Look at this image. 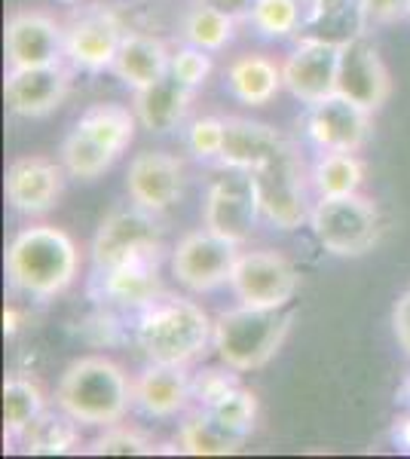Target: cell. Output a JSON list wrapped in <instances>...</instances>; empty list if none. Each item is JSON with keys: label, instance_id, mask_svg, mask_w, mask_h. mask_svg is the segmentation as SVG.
<instances>
[{"label": "cell", "instance_id": "obj_21", "mask_svg": "<svg viewBox=\"0 0 410 459\" xmlns=\"http://www.w3.org/2000/svg\"><path fill=\"white\" fill-rule=\"evenodd\" d=\"M223 123H227V135H223V151L218 162L230 172H251L260 162H266L288 147L285 135L266 123L245 120V117H227Z\"/></svg>", "mask_w": 410, "mask_h": 459}, {"label": "cell", "instance_id": "obj_40", "mask_svg": "<svg viewBox=\"0 0 410 459\" xmlns=\"http://www.w3.org/2000/svg\"><path fill=\"white\" fill-rule=\"evenodd\" d=\"M203 4L214 6V10H221L223 16L236 19V22H249L257 0H203Z\"/></svg>", "mask_w": 410, "mask_h": 459}, {"label": "cell", "instance_id": "obj_11", "mask_svg": "<svg viewBox=\"0 0 410 459\" xmlns=\"http://www.w3.org/2000/svg\"><path fill=\"white\" fill-rule=\"evenodd\" d=\"M340 43L327 37H303L282 65L285 89L301 105H318V101L337 95V68H340Z\"/></svg>", "mask_w": 410, "mask_h": 459}, {"label": "cell", "instance_id": "obj_26", "mask_svg": "<svg viewBox=\"0 0 410 459\" xmlns=\"http://www.w3.org/2000/svg\"><path fill=\"white\" fill-rule=\"evenodd\" d=\"M138 117L132 108L126 105H114V101H108V105H92L86 108L83 114H80V120L74 129H80L83 135H89L92 142H99L101 147H108L110 153H117V157H123L126 151H129L132 138H135V129H138Z\"/></svg>", "mask_w": 410, "mask_h": 459}, {"label": "cell", "instance_id": "obj_22", "mask_svg": "<svg viewBox=\"0 0 410 459\" xmlns=\"http://www.w3.org/2000/svg\"><path fill=\"white\" fill-rule=\"evenodd\" d=\"M193 101V89L184 86L181 80H175L166 74L162 80H156L153 86L135 89L132 95V110H135L138 123L153 135H169L184 123Z\"/></svg>", "mask_w": 410, "mask_h": 459}, {"label": "cell", "instance_id": "obj_25", "mask_svg": "<svg viewBox=\"0 0 410 459\" xmlns=\"http://www.w3.org/2000/svg\"><path fill=\"white\" fill-rule=\"evenodd\" d=\"M242 444V435L221 426L214 420V413L205 411V407H196L181 423V432H178V454L188 456H230L240 454Z\"/></svg>", "mask_w": 410, "mask_h": 459}, {"label": "cell", "instance_id": "obj_13", "mask_svg": "<svg viewBox=\"0 0 410 459\" xmlns=\"http://www.w3.org/2000/svg\"><path fill=\"white\" fill-rule=\"evenodd\" d=\"M260 221L255 190H251L249 172H236L233 178H218L208 184L203 203V227L223 239L245 246L251 239V230Z\"/></svg>", "mask_w": 410, "mask_h": 459}, {"label": "cell", "instance_id": "obj_17", "mask_svg": "<svg viewBox=\"0 0 410 459\" xmlns=\"http://www.w3.org/2000/svg\"><path fill=\"white\" fill-rule=\"evenodd\" d=\"M10 68H43L65 58V28L47 13H13L4 31Z\"/></svg>", "mask_w": 410, "mask_h": 459}, {"label": "cell", "instance_id": "obj_45", "mask_svg": "<svg viewBox=\"0 0 410 459\" xmlns=\"http://www.w3.org/2000/svg\"><path fill=\"white\" fill-rule=\"evenodd\" d=\"M58 4H83V0H58Z\"/></svg>", "mask_w": 410, "mask_h": 459}, {"label": "cell", "instance_id": "obj_19", "mask_svg": "<svg viewBox=\"0 0 410 459\" xmlns=\"http://www.w3.org/2000/svg\"><path fill=\"white\" fill-rule=\"evenodd\" d=\"M132 398L141 413L153 420H171L193 404V374L188 365H160L151 361L132 383Z\"/></svg>", "mask_w": 410, "mask_h": 459}, {"label": "cell", "instance_id": "obj_33", "mask_svg": "<svg viewBox=\"0 0 410 459\" xmlns=\"http://www.w3.org/2000/svg\"><path fill=\"white\" fill-rule=\"evenodd\" d=\"M86 454L92 456H153L156 447L144 432L129 426H108L104 432L86 447Z\"/></svg>", "mask_w": 410, "mask_h": 459}, {"label": "cell", "instance_id": "obj_12", "mask_svg": "<svg viewBox=\"0 0 410 459\" xmlns=\"http://www.w3.org/2000/svg\"><path fill=\"white\" fill-rule=\"evenodd\" d=\"M337 95L377 114L392 95V74L368 37L355 34L340 43Z\"/></svg>", "mask_w": 410, "mask_h": 459}, {"label": "cell", "instance_id": "obj_38", "mask_svg": "<svg viewBox=\"0 0 410 459\" xmlns=\"http://www.w3.org/2000/svg\"><path fill=\"white\" fill-rule=\"evenodd\" d=\"M362 28H386L410 19V0H355Z\"/></svg>", "mask_w": 410, "mask_h": 459}, {"label": "cell", "instance_id": "obj_43", "mask_svg": "<svg viewBox=\"0 0 410 459\" xmlns=\"http://www.w3.org/2000/svg\"><path fill=\"white\" fill-rule=\"evenodd\" d=\"M4 331H6V337H13L19 331V309L16 307L4 309Z\"/></svg>", "mask_w": 410, "mask_h": 459}, {"label": "cell", "instance_id": "obj_20", "mask_svg": "<svg viewBox=\"0 0 410 459\" xmlns=\"http://www.w3.org/2000/svg\"><path fill=\"white\" fill-rule=\"evenodd\" d=\"M156 266H160V261H129L108 266V270H95V298L108 303V307L138 313V309H144L147 303L162 294L160 279H156Z\"/></svg>", "mask_w": 410, "mask_h": 459}, {"label": "cell", "instance_id": "obj_37", "mask_svg": "<svg viewBox=\"0 0 410 459\" xmlns=\"http://www.w3.org/2000/svg\"><path fill=\"white\" fill-rule=\"evenodd\" d=\"M212 68H214L212 53H205V49L190 47V43H188V47H181V49H175V53H171L169 74L196 92V89L205 86V80L212 77Z\"/></svg>", "mask_w": 410, "mask_h": 459}, {"label": "cell", "instance_id": "obj_29", "mask_svg": "<svg viewBox=\"0 0 410 459\" xmlns=\"http://www.w3.org/2000/svg\"><path fill=\"white\" fill-rule=\"evenodd\" d=\"M312 184L318 196L359 194L364 184V162L353 151H322L312 166Z\"/></svg>", "mask_w": 410, "mask_h": 459}, {"label": "cell", "instance_id": "obj_36", "mask_svg": "<svg viewBox=\"0 0 410 459\" xmlns=\"http://www.w3.org/2000/svg\"><path fill=\"white\" fill-rule=\"evenodd\" d=\"M223 135H227V123L223 117H196L188 129V147L199 162L221 160L223 151Z\"/></svg>", "mask_w": 410, "mask_h": 459}, {"label": "cell", "instance_id": "obj_28", "mask_svg": "<svg viewBox=\"0 0 410 459\" xmlns=\"http://www.w3.org/2000/svg\"><path fill=\"white\" fill-rule=\"evenodd\" d=\"M47 411V395L31 377L10 374L4 383V438L6 444H19L25 429Z\"/></svg>", "mask_w": 410, "mask_h": 459}, {"label": "cell", "instance_id": "obj_24", "mask_svg": "<svg viewBox=\"0 0 410 459\" xmlns=\"http://www.w3.org/2000/svg\"><path fill=\"white\" fill-rule=\"evenodd\" d=\"M227 86L236 101L251 105V108H264L279 95L285 80H282V68L273 58H266L260 53H249V56H240L227 68Z\"/></svg>", "mask_w": 410, "mask_h": 459}, {"label": "cell", "instance_id": "obj_7", "mask_svg": "<svg viewBox=\"0 0 410 459\" xmlns=\"http://www.w3.org/2000/svg\"><path fill=\"white\" fill-rule=\"evenodd\" d=\"M162 257V230L156 214L132 203L129 209H114L101 221L92 239L95 270H108L129 261H160Z\"/></svg>", "mask_w": 410, "mask_h": 459}, {"label": "cell", "instance_id": "obj_41", "mask_svg": "<svg viewBox=\"0 0 410 459\" xmlns=\"http://www.w3.org/2000/svg\"><path fill=\"white\" fill-rule=\"evenodd\" d=\"M353 0H310V19H337L349 10Z\"/></svg>", "mask_w": 410, "mask_h": 459}, {"label": "cell", "instance_id": "obj_23", "mask_svg": "<svg viewBox=\"0 0 410 459\" xmlns=\"http://www.w3.org/2000/svg\"><path fill=\"white\" fill-rule=\"evenodd\" d=\"M171 68V49L160 37L151 34H138V31H126L120 53L114 58V71L117 80L126 83L135 92V89L153 86L156 80H162Z\"/></svg>", "mask_w": 410, "mask_h": 459}, {"label": "cell", "instance_id": "obj_16", "mask_svg": "<svg viewBox=\"0 0 410 459\" xmlns=\"http://www.w3.org/2000/svg\"><path fill=\"white\" fill-rule=\"evenodd\" d=\"M184 181H188L184 162L166 151L135 153L129 162V172H126L129 199L153 214H162L171 205H178V199L184 196Z\"/></svg>", "mask_w": 410, "mask_h": 459}, {"label": "cell", "instance_id": "obj_15", "mask_svg": "<svg viewBox=\"0 0 410 459\" xmlns=\"http://www.w3.org/2000/svg\"><path fill=\"white\" fill-rule=\"evenodd\" d=\"M371 117L374 114L359 108L355 101L343 99V95H331V99L310 108L307 120H303V129H307V138L318 151L359 153L362 147L371 142V132H374Z\"/></svg>", "mask_w": 410, "mask_h": 459}, {"label": "cell", "instance_id": "obj_39", "mask_svg": "<svg viewBox=\"0 0 410 459\" xmlns=\"http://www.w3.org/2000/svg\"><path fill=\"white\" fill-rule=\"evenodd\" d=\"M392 331H395V340L398 346L410 355V288L398 298L392 309Z\"/></svg>", "mask_w": 410, "mask_h": 459}, {"label": "cell", "instance_id": "obj_14", "mask_svg": "<svg viewBox=\"0 0 410 459\" xmlns=\"http://www.w3.org/2000/svg\"><path fill=\"white\" fill-rule=\"evenodd\" d=\"M65 172L62 160L49 157H19L6 169V203L13 212L25 214V218H40L52 212L58 199L65 194Z\"/></svg>", "mask_w": 410, "mask_h": 459}, {"label": "cell", "instance_id": "obj_1", "mask_svg": "<svg viewBox=\"0 0 410 459\" xmlns=\"http://www.w3.org/2000/svg\"><path fill=\"white\" fill-rule=\"evenodd\" d=\"M132 334L147 361L193 365L212 346L214 322L196 300L160 294L135 313Z\"/></svg>", "mask_w": 410, "mask_h": 459}, {"label": "cell", "instance_id": "obj_10", "mask_svg": "<svg viewBox=\"0 0 410 459\" xmlns=\"http://www.w3.org/2000/svg\"><path fill=\"white\" fill-rule=\"evenodd\" d=\"M126 28L120 16L108 6H89L77 13L65 28V58L71 68L86 74H101L114 68V58L120 53Z\"/></svg>", "mask_w": 410, "mask_h": 459}, {"label": "cell", "instance_id": "obj_27", "mask_svg": "<svg viewBox=\"0 0 410 459\" xmlns=\"http://www.w3.org/2000/svg\"><path fill=\"white\" fill-rule=\"evenodd\" d=\"M80 426L83 423H77L62 407H58V411H43L40 417L25 429L19 444L25 447V454H34V456H65L80 447Z\"/></svg>", "mask_w": 410, "mask_h": 459}, {"label": "cell", "instance_id": "obj_5", "mask_svg": "<svg viewBox=\"0 0 410 459\" xmlns=\"http://www.w3.org/2000/svg\"><path fill=\"white\" fill-rule=\"evenodd\" d=\"M310 230L327 255L362 257L377 246L383 221L374 199L362 194L318 196L310 212Z\"/></svg>", "mask_w": 410, "mask_h": 459}, {"label": "cell", "instance_id": "obj_30", "mask_svg": "<svg viewBox=\"0 0 410 459\" xmlns=\"http://www.w3.org/2000/svg\"><path fill=\"white\" fill-rule=\"evenodd\" d=\"M236 25H240L236 19L223 16L221 10L196 0L181 22V34L190 47H199V49H205V53H221V49H227L230 40H233Z\"/></svg>", "mask_w": 410, "mask_h": 459}, {"label": "cell", "instance_id": "obj_2", "mask_svg": "<svg viewBox=\"0 0 410 459\" xmlns=\"http://www.w3.org/2000/svg\"><path fill=\"white\" fill-rule=\"evenodd\" d=\"M80 270V251L65 230L34 224L13 236L6 248V279L16 291L34 300H49L68 291Z\"/></svg>", "mask_w": 410, "mask_h": 459}, {"label": "cell", "instance_id": "obj_6", "mask_svg": "<svg viewBox=\"0 0 410 459\" xmlns=\"http://www.w3.org/2000/svg\"><path fill=\"white\" fill-rule=\"evenodd\" d=\"M249 181L255 190L260 221L273 224L275 230H285V233L310 224L312 209L307 203V175H303V162L291 144L266 162H260L257 169H251Z\"/></svg>", "mask_w": 410, "mask_h": 459}, {"label": "cell", "instance_id": "obj_3", "mask_svg": "<svg viewBox=\"0 0 410 459\" xmlns=\"http://www.w3.org/2000/svg\"><path fill=\"white\" fill-rule=\"evenodd\" d=\"M56 404L77 423L108 429L123 423L135 398H132L129 377L117 361L104 355H86L65 368L56 386Z\"/></svg>", "mask_w": 410, "mask_h": 459}, {"label": "cell", "instance_id": "obj_31", "mask_svg": "<svg viewBox=\"0 0 410 459\" xmlns=\"http://www.w3.org/2000/svg\"><path fill=\"white\" fill-rule=\"evenodd\" d=\"M117 160H120L117 153H110L108 147L92 142V138L83 135L80 129H71V135L62 142V166H65V172H68V178H77V181H95V178H101Z\"/></svg>", "mask_w": 410, "mask_h": 459}, {"label": "cell", "instance_id": "obj_42", "mask_svg": "<svg viewBox=\"0 0 410 459\" xmlns=\"http://www.w3.org/2000/svg\"><path fill=\"white\" fill-rule=\"evenodd\" d=\"M392 441L398 450H405V454H410V417H401L395 420L392 426Z\"/></svg>", "mask_w": 410, "mask_h": 459}, {"label": "cell", "instance_id": "obj_8", "mask_svg": "<svg viewBox=\"0 0 410 459\" xmlns=\"http://www.w3.org/2000/svg\"><path fill=\"white\" fill-rule=\"evenodd\" d=\"M301 276L294 264L279 251H240L230 276V291L245 307L285 309L294 300Z\"/></svg>", "mask_w": 410, "mask_h": 459}, {"label": "cell", "instance_id": "obj_18", "mask_svg": "<svg viewBox=\"0 0 410 459\" xmlns=\"http://www.w3.org/2000/svg\"><path fill=\"white\" fill-rule=\"evenodd\" d=\"M71 92V71L58 65H43V68H10L4 80L6 105L16 117L25 120H37L47 117Z\"/></svg>", "mask_w": 410, "mask_h": 459}, {"label": "cell", "instance_id": "obj_34", "mask_svg": "<svg viewBox=\"0 0 410 459\" xmlns=\"http://www.w3.org/2000/svg\"><path fill=\"white\" fill-rule=\"evenodd\" d=\"M212 413L221 426L230 429V432L249 438V435L255 432V423H257V395L240 383V386L230 392L227 398H221V402L212 407Z\"/></svg>", "mask_w": 410, "mask_h": 459}, {"label": "cell", "instance_id": "obj_44", "mask_svg": "<svg viewBox=\"0 0 410 459\" xmlns=\"http://www.w3.org/2000/svg\"><path fill=\"white\" fill-rule=\"evenodd\" d=\"M401 398H405V402H410V374H407L405 386H401Z\"/></svg>", "mask_w": 410, "mask_h": 459}, {"label": "cell", "instance_id": "obj_9", "mask_svg": "<svg viewBox=\"0 0 410 459\" xmlns=\"http://www.w3.org/2000/svg\"><path fill=\"white\" fill-rule=\"evenodd\" d=\"M236 257H240L236 242L203 227L181 236V242L171 248V273L178 285H184L188 291L208 294L221 285H230Z\"/></svg>", "mask_w": 410, "mask_h": 459}, {"label": "cell", "instance_id": "obj_4", "mask_svg": "<svg viewBox=\"0 0 410 459\" xmlns=\"http://www.w3.org/2000/svg\"><path fill=\"white\" fill-rule=\"evenodd\" d=\"M294 316L285 309H257L240 307L227 309L214 318V352L227 368L240 374L260 371L279 355Z\"/></svg>", "mask_w": 410, "mask_h": 459}, {"label": "cell", "instance_id": "obj_32", "mask_svg": "<svg viewBox=\"0 0 410 459\" xmlns=\"http://www.w3.org/2000/svg\"><path fill=\"white\" fill-rule=\"evenodd\" d=\"M301 19H303L301 0H257L249 22L264 37L282 40V37H291L301 28Z\"/></svg>", "mask_w": 410, "mask_h": 459}, {"label": "cell", "instance_id": "obj_35", "mask_svg": "<svg viewBox=\"0 0 410 459\" xmlns=\"http://www.w3.org/2000/svg\"><path fill=\"white\" fill-rule=\"evenodd\" d=\"M240 386V371L233 368H205V371L193 374V404L212 411L221 398H227L230 392Z\"/></svg>", "mask_w": 410, "mask_h": 459}]
</instances>
